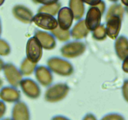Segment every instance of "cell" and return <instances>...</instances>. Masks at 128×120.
<instances>
[{
	"mask_svg": "<svg viewBox=\"0 0 128 120\" xmlns=\"http://www.w3.org/2000/svg\"><path fill=\"white\" fill-rule=\"evenodd\" d=\"M124 12V9L120 4H113L109 8V10L106 14V19L114 16H120L121 18H123Z\"/></svg>",
	"mask_w": 128,
	"mask_h": 120,
	"instance_id": "cell-21",
	"label": "cell"
},
{
	"mask_svg": "<svg viewBox=\"0 0 128 120\" xmlns=\"http://www.w3.org/2000/svg\"><path fill=\"white\" fill-rule=\"evenodd\" d=\"M48 68L57 74L62 76H68L74 71L72 64L68 61L59 57H52L48 60Z\"/></svg>",
	"mask_w": 128,
	"mask_h": 120,
	"instance_id": "cell-1",
	"label": "cell"
},
{
	"mask_svg": "<svg viewBox=\"0 0 128 120\" xmlns=\"http://www.w3.org/2000/svg\"><path fill=\"white\" fill-rule=\"evenodd\" d=\"M51 120H70L68 118L65 116H61V115H58V116H54L52 118Z\"/></svg>",
	"mask_w": 128,
	"mask_h": 120,
	"instance_id": "cell-30",
	"label": "cell"
},
{
	"mask_svg": "<svg viewBox=\"0 0 128 120\" xmlns=\"http://www.w3.org/2000/svg\"><path fill=\"white\" fill-rule=\"evenodd\" d=\"M42 47L35 36L30 38L26 44V58L31 62L36 64L42 57Z\"/></svg>",
	"mask_w": 128,
	"mask_h": 120,
	"instance_id": "cell-4",
	"label": "cell"
},
{
	"mask_svg": "<svg viewBox=\"0 0 128 120\" xmlns=\"http://www.w3.org/2000/svg\"><path fill=\"white\" fill-rule=\"evenodd\" d=\"M122 20V18L117 16H111L106 19V30L107 36L112 40H116L118 38L121 28Z\"/></svg>",
	"mask_w": 128,
	"mask_h": 120,
	"instance_id": "cell-8",
	"label": "cell"
},
{
	"mask_svg": "<svg viewBox=\"0 0 128 120\" xmlns=\"http://www.w3.org/2000/svg\"><path fill=\"white\" fill-rule=\"evenodd\" d=\"M95 7L98 8L101 11V13L103 14L105 11V10H106V4H105V2L103 1H100V3L97 6H95Z\"/></svg>",
	"mask_w": 128,
	"mask_h": 120,
	"instance_id": "cell-27",
	"label": "cell"
},
{
	"mask_svg": "<svg viewBox=\"0 0 128 120\" xmlns=\"http://www.w3.org/2000/svg\"><path fill=\"white\" fill-rule=\"evenodd\" d=\"M86 44L82 41H73L63 45L60 51L64 57L73 58L83 54L86 50Z\"/></svg>",
	"mask_w": 128,
	"mask_h": 120,
	"instance_id": "cell-3",
	"label": "cell"
},
{
	"mask_svg": "<svg viewBox=\"0 0 128 120\" xmlns=\"http://www.w3.org/2000/svg\"><path fill=\"white\" fill-rule=\"evenodd\" d=\"M36 68V64L31 62L27 58H25L21 62L20 70L22 75L29 76L35 71Z\"/></svg>",
	"mask_w": 128,
	"mask_h": 120,
	"instance_id": "cell-20",
	"label": "cell"
},
{
	"mask_svg": "<svg viewBox=\"0 0 128 120\" xmlns=\"http://www.w3.org/2000/svg\"><path fill=\"white\" fill-rule=\"evenodd\" d=\"M32 22L41 28L50 31L55 30L59 26L58 20L53 16L44 12H38L34 16Z\"/></svg>",
	"mask_w": 128,
	"mask_h": 120,
	"instance_id": "cell-5",
	"label": "cell"
},
{
	"mask_svg": "<svg viewBox=\"0 0 128 120\" xmlns=\"http://www.w3.org/2000/svg\"><path fill=\"white\" fill-rule=\"evenodd\" d=\"M58 14V22L60 28L65 31L70 30L74 20L71 9L68 7L61 8Z\"/></svg>",
	"mask_w": 128,
	"mask_h": 120,
	"instance_id": "cell-10",
	"label": "cell"
},
{
	"mask_svg": "<svg viewBox=\"0 0 128 120\" xmlns=\"http://www.w3.org/2000/svg\"><path fill=\"white\" fill-rule=\"evenodd\" d=\"M82 120H98L96 116L92 113H88L84 116Z\"/></svg>",
	"mask_w": 128,
	"mask_h": 120,
	"instance_id": "cell-28",
	"label": "cell"
},
{
	"mask_svg": "<svg viewBox=\"0 0 128 120\" xmlns=\"http://www.w3.org/2000/svg\"><path fill=\"white\" fill-rule=\"evenodd\" d=\"M69 6L73 14L74 19L79 21L82 20L85 11L84 2L80 0H71L69 1Z\"/></svg>",
	"mask_w": 128,
	"mask_h": 120,
	"instance_id": "cell-18",
	"label": "cell"
},
{
	"mask_svg": "<svg viewBox=\"0 0 128 120\" xmlns=\"http://www.w3.org/2000/svg\"><path fill=\"white\" fill-rule=\"evenodd\" d=\"M1 118H2L4 116V114L6 112V106H5L4 103L3 102V101H1Z\"/></svg>",
	"mask_w": 128,
	"mask_h": 120,
	"instance_id": "cell-31",
	"label": "cell"
},
{
	"mask_svg": "<svg viewBox=\"0 0 128 120\" xmlns=\"http://www.w3.org/2000/svg\"><path fill=\"white\" fill-rule=\"evenodd\" d=\"M101 120H126L122 115L119 113H110L105 115Z\"/></svg>",
	"mask_w": 128,
	"mask_h": 120,
	"instance_id": "cell-25",
	"label": "cell"
},
{
	"mask_svg": "<svg viewBox=\"0 0 128 120\" xmlns=\"http://www.w3.org/2000/svg\"><path fill=\"white\" fill-rule=\"evenodd\" d=\"M51 33L54 37H56L58 40L61 41H67L70 40L71 37V32L70 30H62L60 28V26H58V28L55 30L51 31Z\"/></svg>",
	"mask_w": 128,
	"mask_h": 120,
	"instance_id": "cell-22",
	"label": "cell"
},
{
	"mask_svg": "<svg viewBox=\"0 0 128 120\" xmlns=\"http://www.w3.org/2000/svg\"><path fill=\"white\" fill-rule=\"evenodd\" d=\"M36 80L43 86H50L52 82L53 77L51 71L48 68L44 66H39L35 70Z\"/></svg>",
	"mask_w": 128,
	"mask_h": 120,
	"instance_id": "cell-13",
	"label": "cell"
},
{
	"mask_svg": "<svg viewBox=\"0 0 128 120\" xmlns=\"http://www.w3.org/2000/svg\"><path fill=\"white\" fill-rule=\"evenodd\" d=\"M11 48L5 40H0V54L1 56H7L10 53Z\"/></svg>",
	"mask_w": 128,
	"mask_h": 120,
	"instance_id": "cell-24",
	"label": "cell"
},
{
	"mask_svg": "<svg viewBox=\"0 0 128 120\" xmlns=\"http://www.w3.org/2000/svg\"><path fill=\"white\" fill-rule=\"evenodd\" d=\"M116 53L120 60H124L128 57V38L120 36L116 40L114 44Z\"/></svg>",
	"mask_w": 128,
	"mask_h": 120,
	"instance_id": "cell-16",
	"label": "cell"
},
{
	"mask_svg": "<svg viewBox=\"0 0 128 120\" xmlns=\"http://www.w3.org/2000/svg\"><path fill=\"white\" fill-rule=\"evenodd\" d=\"M12 120H30V113L26 104L22 101L16 102L12 111Z\"/></svg>",
	"mask_w": 128,
	"mask_h": 120,
	"instance_id": "cell-14",
	"label": "cell"
},
{
	"mask_svg": "<svg viewBox=\"0 0 128 120\" xmlns=\"http://www.w3.org/2000/svg\"><path fill=\"white\" fill-rule=\"evenodd\" d=\"M122 92L124 99L128 102V79L124 81L122 87Z\"/></svg>",
	"mask_w": 128,
	"mask_h": 120,
	"instance_id": "cell-26",
	"label": "cell"
},
{
	"mask_svg": "<svg viewBox=\"0 0 128 120\" xmlns=\"http://www.w3.org/2000/svg\"><path fill=\"white\" fill-rule=\"evenodd\" d=\"M124 10H125V11H126V12H127L128 13V8H125Z\"/></svg>",
	"mask_w": 128,
	"mask_h": 120,
	"instance_id": "cell-33",
	"label": "cell"
},
{
	"mask_svg": "<svg viewBox=\"0 0 128 120\" xmlns=\"http://www.w3.org/2000/svg\"><path fill=\"white\" fill-rule=\"evenodd\" d=\"M102 14L96 7H91L86 14L85 23L89 31H94L100 26Z\"/></svg>",
	"mask_w": 128,
	"mask_h": 120,
	"instance_id": "cell-7",
	"label": "cell"
},
{
	"mask_svg": "<svg viewBox=\"0 0 128 120\" xmlns=\"http://www.w3.org/2000/svg\"><path fill=\"white\" fill-rule=\"evenodd\" d=\"M0 97L2 101L8 102H19L21 98L20 91L14 87L5 86L1 89Z\"/></svg>",
	"mask_w": 128,
	"mask_h": 120,
	"instance_id": "cell-15",
	"label": "cell"
},
{
	"mask_svg": "<svg viewBox=\"0 0 128 120\" xmlns=\"http://www.w3.org/2000/svg\"><path fill=\"white\" fill-rule=\"evenodd\" d=\"M2 120H12V119H10V118H4V119H2Z\"/></svg>",
	"mask_w": 128,
	"mask_h": 120,
	"instance_id": "cell-32",
	"label": "cell"
},
{
	"mask_svg": "<svg viewBox=\"0 0 128 120\" xmlns=\"http://www.w3.org/2000/svg\"><path fill=\"white\" fill-rule=\"evenodd\" d=\"M89 31L85 23V20H81L74 25L71 31V34L74 39L78 40L86 37Z\"/></svg>",
	"mask_w": 128,
	"mask_h": 120,
	"instance_id": "cell-17",
	"label": "cell"
},
{
	"mask_svg": "<svg viewBox=\"0 0 128 120\" xmlns=\"http://www.w3.org/2000/svg\"><path fill=\"white\" fill-rule=\"evenodd\" d=\"M34 36L39 40L42 48L47 50H51L56 47V40L54 36L48 32L41 30H36Z\"/></svg>",
	"mask_w": 128,
	"mask_h": 120,
	"instance_id": "cell-12",
	"label": "cell"
},
{
	"mask_svg": "<svg viewBox=\"0 0 128 120\" xmlns=\"http://www.w3.org/2000/svg\"><path fill=\"white\" fill-rule=\"evenodd\" d=\"M12 14L17 20L26 24L31 23L34 18L31 10L22 4H18L14 6L12 8Z\"/></svg>",
	"mask_w": 128,
	"mask_h": 120,
	"instance_id": "cell-11",
	"label": "cell"
},
{
	"mask_svg": "<svg viewBox=\"0 0 128 120\" xmlns=\"http://www.w3.org/2000/svg\"><path fill=\"white\" fill-rule=\"evenodd\" d=\"M92 36L94 38L98 41H102L106 39L107 36L106 26L104 24H101L97 29L92 31Z\"/></svg>",
	"mask_w": 128,
	"mask_h": 120,
	"instance_id": "cell-23",
	"label": "cell"
},
{
	"mask_svg": "<svg viewBox=\"0 0 128 120\" xmlns=\"http://www.w3.org/2000/svg\"><path fill=\"white\" fill-rule=\"evenodd\" d=\"M5 78L12 87H18L22 81V74L20 70L12 63L4 64L2 68Z\"/></svg>",
	"mask_w": 128,
	"mask_h": 120,
	"instance_id": "cell-6",
	"label": "cell"
},
{
	"mask_svg": "<svg viewBox=\"0 0 128 120\" xmlns=\"http://www.w3.org/2000/svg\"><path fill=\"white\" fill-rule=\"evenodd\" d=\"M70 88L65 83H57L48 88L44 94L46 101L51 102L60 101L67 96Z\"/></svg>",
	"mask_w": 128,
	"mask_h": 120,
	"instance_id": "cell-2",
	"label": "cell"
},
{
	"mask_svg": "<svg viewBox=\"0 0 128 120\" xmlns=\"http://www.w3.org/2000/svg\"><path fill=\"white\" fill-rule=\"evenodd\" d=\"M60 8H61V3L58 1H55L51 4L41 6L38 9V12H44L54 16L57 13L58 14L59 11L61 10Z\"/></svg>",
	"mask_w": 128,
	"mask_h": 120,
	"instance_id": "cell-19",
	"label": "cell"
},
{
	"mask_svg": "<svg viewBox=\"0 0 128 120\" xmlns=\"http://www.w3.org/2000/svg\"><path fill=\"white\" fill-rule=\"evenodd\" d=\"M122 68V70H123L125 72L128 73V57L126 58L123 61Z\"/></svg>",
	"mask_w": 128,
	"mask_h": 120,
	"instance_id": "cell-29",
	"label": "cell"
},
{
	"mask_svg": "<svg viewBox=\"0 0 128 120\" xmlns=\"http://www.w3.org/2000/svg\"><path fill=\"white\" fill-rule=\"evenodd\" d=\"M24 94L32 99H36L41 94V90L39 85L34 80L26 78L22 80L20 84Z\"/></svg>",
	"mask_w": 128,
	"mask_h": 120,
	"instance_id": "cell-9",
	"label": "cell"
}]
</instances>
